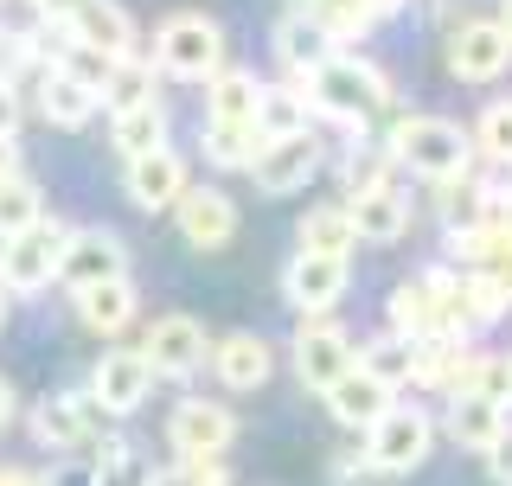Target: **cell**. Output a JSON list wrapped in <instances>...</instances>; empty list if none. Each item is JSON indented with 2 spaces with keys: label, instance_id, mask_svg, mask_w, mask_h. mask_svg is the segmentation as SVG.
Returning a JSON list of instances; mask_svg holds the SVG:
<instances>
[{
  "label": "cell",
  "instance_id": "cell-49",
  "mask_svg": "<svg viewBox=\"0 0 512 486\" xmlns=\"http://www.w3.org/2000/svg\"><path fill=\"white\" fill-rule=\"evenodd\" d=\"M506 32H512V0H506Z\"/></svg>",
  "mask_w": 512,
  "mask_h": 486
},
{
  "label": "cell",
  "instance_id": "cell-42",
  "mask_svg": "<svg viewBox=\"0 0 512 486\" xmlns=\"http://www.w3.org/2000/svg\"><path fill=\"white\" fill-rule=\"evenodd\" d=\"M372 480H378L372 455H365V461H333V486H372Z\"/></svg>",
  "mask_w": 512,
  "mask_h": 486
},
{
  "label": "cell",
  "instance_id": "cell-38",
  "mask_svg": "<svg viewBox=\"0 0 512 486\" xmlns=\"http://www.w3.org/2000/svg\"><path fill=\"white\" fill-rule=\"evenodd\" d=\"M26 64H32V39L26 32H0V84H20Z\"/></svg>",
  "mask_w": 512,
  "mask_h": 486
},
{
  "label": "cell",
  "instance_id": "cell-4",
  "mask_svg": "<svg viewBox=\"0 0 512 486\" xmlns=\"http://www.w3.org/2000/svg\"><path fill=\"white\" fill-rule=\"evenodd\" d=\"M429 442H436V423H429L416 403H391V410L365 429V455H372L378 474H410V467H423Z\"/></svg>",
  "mask_w": 512,
  "mask_h": 486
},
{
  "label": "cell",
  "instance_id": "cell-46",
  "mask_svg": "<svg viewBox=\"0 0 512 486\" xmlns=\"http://www.w3.org/2000/svg\"><path fill=\"white\" fill-rule=\"evenodd\" d=\"M0 486H52V480H39V474H20V467H7V474H0Z\"/></svg>",
  "mask_w": 512,
  "mask_h": 486
},
{
  "label": "cell",
  "instance_id": "cell-36",
  "mask_svg": "<svg viewBox=\"0 0 512 486\" xmlns=\"http://www.w3.org/2000/svg\"><path fill=\"white\" fill-rule=\"evenodd\" d=\"M58 71H71L84 90H96V96H103L109 71H116V58H109V52H96V45H77V39H71V45H64V58H58Z\"/></svg>",
  "mask_w": 512,
  "mask_h": 486
},
{
  "label": "cell",
  "instance_id": "cell-34",
  "mask_svg": "<svg viewBox=\"0 0 512 486\" xmlns=\"http://www.w3.org/2000/svg\"><path fill=\"white\" fill-rule=\"evenodd\" d=\"M359 365L372 371L384 384H410V339L391 333V339H372V346H359Z\"/></svg>",
  "mask_w": 512,
  "mask_h": 486
},
{
  "label": "cell",
  "instance_id": "cell-26",
  "mask_svg": "<svg viewBox=\"0 0 512 486\" xmlns=\"http://www.w3.org/2000/svg\"><path fill=\"white\" fill-rule=\"evenodd\" d=\"M39 109H45V122L52 128H84L96 116V90H84L71 71H45V84H39Z\"/></svg>",
  "mask_w": 512,
  "mask_h": 486
},
{
  "label": "cell",
  "instance_id": "cell-15",
  "mask_svg": "<svg viewBox=\"0 0 512 486\" xmlns=\"http://www.w3.org/2000/svg\"><path fill=\"white\" fill-rule=\"evenodd\" d=\"M282 295L301 314H327L346 295V256H320V250H295V263L282 269Z\"/></svg>",
  "mask_w": 512,
  "mask_h": 486
},
{
  "label": "cell",
  "instance_id": "cell-33",
  "mask_svg": "<svg viewBox=\"0 0 512 486\" xmlns=\"http://www.w3.org/2000/svg\"><path fill=\"white\" fill-rule=\"evenodd\" d=\"M308 96L295 90H263V103H256V128L263 135H295V128H308Z\"/></svg>",
  "mask_w": 512,
  "mask_h": 486
},
{
  "label": "cell",
  "instance_id": "cell-39",
  "mask_svg": "<svg viewBox=\"0 0 512 486\" xmlns=\"http://www.w3.org/2000/svg\"><path fill=\"white\" fill-rule=\"evenodd\" d=\"M448 224L455 231H474V224H487V192H448Z\"/></svg>",
  "mask_w": 512,
  "mask_h": 486
},
{
  "label": "cell",
  "instance_id": "cell-43",
  "mask_svg": "<svg viewBox=\"0 0 512 486\" xmlns=\"http://www.w3.org/2000/svg\"><path fill=\"white\" fill-rule=\"evenodd\" d=\"M0 135H20V90L0 84Z\"/></svg>",
  "mask_w": 512,
  "mask_h": 486
},
{
  "label": "cell",
  "instance_id": "cell-27",
  "mask_svg": "<svg viewBox=\"0 0 512 486\" xmlns=\"http://www.w3.org/2000/svg\"><path fill=\"white\" fill-rule=\"evenodd\" d=\"M391 7L397 0H308V20L327 32V39H359V32H372Z\"/></svg>",
  "mask_w": 512,
  "mask_h": 486
},
{
  "label": "cell",
  "instance_id": "cell-14",
  "mask_svg": "<svg viewBox=\"0 0 512 486\" xmlns=\"http://www.w3.org/2000/svg\"><path fill=\"white\" fill-rule=\"evenodd\" d=\"M141 352L154 359V378H186V371H199L205 365V327L192 314H160L148 339H141Z\"/></svg>",
  "mask_w": 512,
  "mask_h": 486
},
{
  "label": "cell",
  "instance_id": "cell-17",
  "mask_svg": "<svg viewBox=\"0 0 512 486\" xmlns=\"http://www.w3.org/2000/svg\"><path fill=\"white\" fill-rule=\"evenodd\" d=\"M186 192V160L173 148H148L128 160V199L141 212H173V199Z\"/></svg>",
  "mask_w": 512,
  "mask_h": 486
},
{
  "label": "cell",
  "instance_id": "cell-25",
  "mask_svg": "<svg viewBox=\"0 0 512 486\" xmlns=\"http://www.w3.org/2000/svg\"><path fill=\"white\" fill-rule=\"evenodd\" d=\"M109 148H116L122 160L148 154V148H167V109L154 103H135V109H116V122H109Z\"/></svg>",
  "mask_w": 512,
  "mask_h": 486
},
{
  "label": "cell",
  "instance_id": "cell-24",
  "mask_svg": "<svg viewBox=\"0 0 512 486\" xmlns=\"http://www.w3.org/2000/svg\"><path fill=\"white\" fill-rule=\"evenodd\" d=\"M256 103H263L256 71H231L224 64L218 77H205V122H256Z\"/></svg>",
  "mask_w": 512,
  "mask_h": 486
},
{
  "label": "cell",
  "instance_id": "cell-6",
  "mask_svg": "<svg viewBox=\"0 0 512 486\" xmlns=\"http://www.w3.org/2000/svg\"><path fill=\"white\" fill-rule=\"evenodd\" d=\"M314 173H320V141H314V128L269 135L263 148L250 154V180H256V192H269V199H282V192H301Z\"/></svg>",
  "mask_w": 512,
  "mask_h": 486
},
{
  "label": "cell",
  "instance_id": "cell-32",
  "mask_svg": "<svg viewBox=\"0 0 512 486\" xmlns=\"http://www.w3.org/2000/svg\"><path fill=\"white\" fill-rule=\"evenodd\" d=\"M276 52H282L288 71H314L320 58H333V52H327V32H320L314 20H288V26L276 32Z\"/></svg>",
  "mask_w": 512,
  "mask_h": 486
},
{
  "label": "cell",
  "instance_id": "cell-12",
  "mask_svg": "<svg viewBox=\"0 0 512 486\" xmlns=\"http://www.w3.org/2000/svg\"><path fill=\"white\" fill-rule=\"evenodd\" d=\"M103 403L96 397H45L39 416H32V435H39L52 455H77L90 448V435H103Z\"/></svg>",
  "mask_w": 512,
  "mask_h": 486
},
{
  "label": "cell",
  "instance_id": "cell-16",
  "mask_svg": "<svg viewBox=\"0 0 512 486\" xmlns=\"http://www.w3.org/2000/svg\"><path fill=\"white\" fill-rule=\"evenodd\" d=\"M173 218H180V237L192 250H218V243L237 237V205L224 199L218 186H186L173 199Z\"/></svg>",
  "mask_w": 512,
  "mask_h": 486
},
{
  "label": "cell",
  "instance_id": "cell-10",
  "mask_svg": "<svg viewBox=\"0 0 512 486\" xmlns=\"http://www.w3.org/2000/svg\"><path fill=\"white\" fill-rule=\"evenodd\" d=\"M237 435V416L224 403H205V397H180L167 416V442L173 455H224Z\"/></svg>",
  "mask_w": 512,
  "mask_h": 486
},
{
  "label": "cell",
  "instance_id": "cell-41",
  "mask_svg": "<svg viewBox=\"0 0 512 486\" xmlns=\"http://www.w3.org/2000/svg\"><path fill=\"white\" fill-rule=\"evenodd\" d=\"M487 467H493V480L500 486H512V423L493 435V448H487Z\"/></svg>",
  "mask_w": 512,
  "mask_h": 486
},
{
  "label": "cell",
  "instance_id": "cell-19",
  "mask_svg": "<svg viewBox=\"0 0 512 486\" xmlns=\"http://www.w3.org/2000/svg\"><path fill=\"white\" fill-rule=\"evenodd\" d=\"M212 371L231 391H256V384H269V371H276V352H269V339L256 333H224L212 346Z\"/></svg>",
  "mask_w": 512,
  "mask_h": 486
},
{
  "label": "cell",
  "instance_id": "cell-21",
  "mask_svg": "<svg viewBox=\"0 0 512 486\" xmlns=\"http://www.w3.org/2000/svg\"><path fill=\"white\" fill-rule=\"evenodd\" d=\"M500 429H506V403H493L480 391H455V403H448V435H455L468 455H487Z\"/></svg>",
  "mask_w": 512,
  "mask_h": 486
},
{
  "label": "cell",
  "instance_id": "cell-30",
  "mask_svg": "<svg viewBox=\"0 0 512 486\" xmlns=\"http://www.w3.org/2000/svg\"><path fill=\"white\" fill-rule=\"evenodd\" d=\"M39 218H45L39 186H32L26 173H7V180H0V237H20V231H32Z\"/></svg>",
  "mask_w": 512,
  "mask_h": 486
},
{
  "label": "cell",
  "instance_id": "cell-44",
  "mask_svg": "<svg viewBox=\"0 0 512 486\" xmlns=\"http://www.w3.org/2000/svg\"><path fill=\"white\" fill-rule=\"evenodd\" d=\"M32 7H39V13H45V20H58V26H64V20H71V13H77V7H84V0H32Z\"/></svg>",
  "mask_w": 512,
  "mask_h": 486
},
{
  "label": "cell",
  "instance_id": "cell-11",
  "mask_svg": "<svg viewBox=\"0 0 512 486\" xmlns=\"http://www.w3.org/2000/svg\"><path fill=\"white\" fill-rule=\"evenodd\" d=\"M116 275H128V250L116 231H71V243H64L58 256V282L71 288H96V282H116Z\"/></svg>",
  "mask_w": 512,
  "mask_h": 486
},
{
  "label": "cell",
  "instance_id": "cell-18",
  "mask_svg": "<svg viewBox=\"0 0 512 486\" xmlns=\"http://www.w3.org/2000/svg\"><path fill=\"white\" fill-rule=\"evenodd\" d=\"M346 212H352V231H359L365 243H397V237L410 231V199H404V192H397L391 180L352 192Z\"/></svg>",
  "mask_w": 512,
  "mask_h": 486
},
{
  "label": "cell",
  "instance_id": "cell-3",
  "mask_svg": "<svg viewBox=\"0 0 512 486\" xmlns=\"http://www.w3.org/2000/svg\"><path fill=\"white\" fill-rule=\"evenodd\" d=\"M154 64L167 77H186V84H205V77L224 71V26L205 20V13H173L154 39Z\"/></svg>",
  "mask_w": 512,
  "mask_h": 486
},
{
  "label": "cell",
  "instance_id": "cell-23",
  "mask_svg": "<svg viewBox=\"0 0 512 486\" xmlns=\"http://www.w3.org/2000/svg\"><path fill=\"white\" fill-rule=\"evenodd\" d=\"M77 320H84L90 333L116 339L128 320H135V288H128V275H116V282H96V288H77Z\"/></svg>",
  "mask_w": 512,
  "mask_h": 486
},
{
  "label": "cell",
  "instance_id": "cell-22",
  "mask_svg": "<svg viewBox=\"0 0 512 486\" xmlns=\"http://www.w3.org/2000/svg\"><path fill=\"white\" fill-rule=\"evenodd\" d=\"M391 333H404V339L442 333V282L436 275H416V282L391 288Z\"/></svg>",
  "mask_w": 512,
  "mask_h": 486
},
{
  "label": "cell",
  "instance_id": "cell-5",
  "mask_svg": "<svg viewBox=\"0 0 512 486\" xmlns=\"http://www.w3.org/2000/svg\"><path fill=\"white\" fill-rule=\"evenodd\" d=\"M64 243H71V224H32V231L20 237H7V250H0V282L13 288V295H32V288H45L58 275V256H64Z\"/></svg>",
  "mask_w": 512,
  "mask_h": 486
},
{
  "label": "cell",
  "instance_id": "cell-8",
  "mask_svg": "<svg viewBox=\"0 0 512 486\" xmlns=\"http://www.w3.org/2000/svg\"><path fill=\"white\" fill-rule=\"evenodd\" d=\"M154 391V359L141 346H122V352H103L96 359V378H90V397L103 403L109 416H128V410H141Z\"/></svg>",
  "mask_w": 512,
  "mask_h": 486
},
{
  "label": "cell",
  "instance_id": "cell-2",
  "mask_svg": "<svg viewBox=\"0 0 512 486\" xmlns=\"http://www.w3.org/2000/svg\"><path fill=\"white\" fill-rule=\"evenodd\" d=\"M308 103L333 122H372L391 109V84H384V71L359 58H320L308 71Z\"/></svg>",
  "mask_w": 512,
  "mask_h": 486
},
{
  "label": "cell",
  "instance_id": "cell-1",
  "mask_svg": "<svg viewBox=\"0 0 512 486\" xmlns=\"http://www.w3.org/2000/svg\"><path fill=\"white\" fill-rule=\"evenodd\" d=\"M391 160L397 167H410V173H423V180H461L468 173V160H474V141L461 135V122H448V116H404L391 128Z\"/></svg>",
  "mask_w": 512,
  "mask_h": 486
},
{
  "label": "cell",
  "instance_id": "cell-35",
  "mask_svg": "<svg viewBox=\"0 0 512 486\" xmlns=\"http://www.w3.org/2000/svg\"><path fill=\"white\" fill-rule=\"evenodd\" d=\"M474 148H480V154H493V160H506V167H512V96H506V103H487V109H480Z\"/></svg>",
  "mask_w": 512,
  "mask_h": 486
},
{
  "label": "cell",
  "instance_id": "cell-40",
  "mask_svg": "<svg viewBox=\"0 0 512 486\" xmlns=\"http://www.w3.org/2000/svg\"><path fill=\"white\" fill-rule=\"evenodd\" d=\"M384 167H391V148H384V154H352V160H346V186H352V192L384 186Z\"/></svg>",
  "mask_w": 512,
  "mask_h": 486
},
{
  "label": "cell",
  "instance_id": "cell-7",
  "mask_svg": "<svg viewBox=\"0 0 512 486\" xmlns=\"http://www.w3.org/2000/svg\"><path fill=\"white\" fill-rule=\"evenodd\" d=\"M506 64H512L506 20H468V26H455V39H448V71H455L461 84H493Z\"/></svg>",
  "mask_w": 512,
  "mask_h": 486
},
{
  "label": "cell",
  "instance_id": "cell-13",
  "mask_svg": "<svg viewBox=\"0 0 512 486\" xmlns=\"http://www.w3.org/2000/svg\"><path fill=\"white\" fill-rule=\"evenodd\" d=\"M320 397H327V416H333L340 429H372L378 416L397 403V384H384V378H372L365 365H352V371H340V378H333Z\"/></svg>",
  "mask_w": 512,
  "mask_h": 486
},
{
  "label": "cell",
  "instance_id": "cell-29",
  "mask_svg": "<svg viewBox=\"0 0 512 486\" xmlns=\"http://www.w3.org/2000/svg\"><path fill=\"white\" fill-rule=\"evenodd\" d=\"M359 231H352V212L346 205H314L308 218H301V250H320V256H346Z\"/></svg>",
  "mask_w": 512,
  "mask_h": 486
},
{
  "label": "cell",
  "instance_id": "cell-37",
  "mask_svg": "<svg viewBox=\"0 0 512 486\" xmlns=\"http://www.w3.org/2000/svg\"><path fill=\"white\" fill-rule=\"evenodd\" d=\"M468 391L493 397V403H512V359H474V384Z\"/></svg>",
  "mask_w": 512,
  "mask_h": 486
},
{
  "label": "cell",
  "instance_id": "cell-31",
  "mask_svg": "<svg viewBox=\"0 0 512 486\" xmlns=\"http://www.w3.org/2000/svg\"><path fill=\"white\" fill-rule=\"evenodd\" d=\"M148 96H154V64H141L128 52V58H116V71H109V84H103L96 103H109V116H116V109H135V103H148Z\"/></svg>",
  "mask_w": 512,
  "mask_h": 486
},
{
  "label": "cell",
  "instance_id": "cell-47",
  "mask_svg": "<svg viewBox=\"0 0 512 486\" xmlns=\"http://www.w3.org/2000/svg\"><path fill=\"white\" fill-rule=\"evenodd\" d=\"M7 423H13V384L0 378V429H7Z\"/></svg>",
  "mask_w": 512,
  "mask_h": 486
},
{
  "label": "cell",
  "instance_id": "cell-9",
  "mask_svg": "<svg viewBox=\"0 0 512 486\" xmlns=\"http://www.w3.org/2000/svg\"><path fill=\"white\" fill-rule=\"evenodd\" d=\"M359 365V352H352V333L346 327H333V320H301V333H295V371H301V384L308 391H327L340 371Z\"/></svg>",
  "mask_w": 512,
  "mask_h": 486
},
{
  "label": "cell",
  "instance_id": "cell-45",
  "mask_svg": "<svg viewBox=\"0 0 512 486\" xmlns=\"http://www.w3.org/2000/svg\"><path fill=\"white\" fill-rule=\"evenodd\" d=\"M7 173H20V148H13V135H0V180Z\"/></svg>",
  "mask_w": 512,
  "mask_h": 486
},
{
  "label": "cell",
  "instance_id": "cell-28",
  "mask_svg": "<svg viewBox=\"0 0 512 486\" xmlns=\"http://www.w3.org/2000/svg\"><path fill=\"white\" fill-rule=\"evenodd\" d=\"M263 128L256 122H205V135H199V148L212 154V167H250V154L263 148Z\"/></svg>",
  "mask_w": 512,
  "mask_h": 486
},
{
  "label": "cell",
  "instance_id": "cell-20",
  "mask_svg": "<svg viewBox=\"0 0 512 486\" xmlns=\"http://www.w3.org/2000/svg\"><path fill=\"white\" fill-rule=\"evenodd\" d=\"M64 26H71L77 45H96V52H109V58H128V52H135V20H128L116 0H84V7H77Z\"/></svg>",
  "mask_w": 512,
  "mask_h": 486
},
{
  "label": "cell",
  "instance_id": "cell-48",
  "mask_svg": "<svg viewBox=\"0 0 512 486\" xmlns=\"http://www.w3.org/2000/svg\"><path fill=\"white\" fill-rule=\"evenodd\" d=\"M7 295H13V288H7V282H0V327H7Z\"/></svg>",
  "mask_w": 512,
  "mask_h": 486
}]
</instances>
